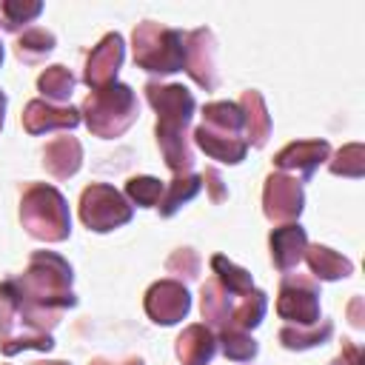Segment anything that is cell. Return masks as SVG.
<instances>
[{
  "label": "cell",
  "instance_id": "cell-2",
  "mask_svg": "<svg viewBox=\"0 0 365 365\" xmlns=\"http://www.w3.org/2000/svg\"><path fill=\"white\" fill-rule=\"evenodd\" d=\"M145 94L157 111V145L165 157V165L174 174H191L194 151L188 143V125L197 108L194 94L180 83H171V86L148 83Z\"/></svg>",
  "mask_w": 365,
  "mask_h": 365
},
{
  "label": "cell",
  "instance_id": "cell-35",
  "mask_svg": "<svg viewBox=\"0 0 365 365\" xmlns=\"http://www.w3.org/2000/svg\"><path fill=\"white\" fill-rule=\"evenodd\" d=\"M348 314H351V322H354L356 328H362V299H359V297H354V299H351Z\"/></svg>",
  "mask_w": 365,
  "mask_h": 365
},
{
  "label": "cell",
  "instance_id": "cell-16",
  "mask_svg": "<svg viewBox=\"0 0 365 365\" xmlns=\"http://www.w3.org/2000/svg\"><path fill=\"white\" fill-rule=\"evenodd\" d=\"M80 163H83V145L77 137H68V134L51 140L43 151V165L54 180L74 177L80 171Z\"/></svg>",
  "mask_w": 365,
  "mask_h": 365
},
{
  "label": "cell",
  "instance_id": "cell-28",
  "mask_svg": "<svg viewBox=\"0 0 365 365\" xmlns=\"http://www.w3.org/2000/svg\"><path fill=\"white\" fill-rule=\"evenodd\" d=\"M220 342H222V354L228 359H237V362H248L257 356V342L248 336V331H240V328H222L220 331Z\"/></svg>",
  "mask_w": 365,
  "mask_h": 365
},
{
  "label": "cell",
  "instance_id": "cell-3",
  "mask_svg": "<svg viewBox=\"0 0 365 365\" xmlns=\"http://www.w3.org/2000/svg\"><path fill=\"white\" fill-rule=\"evenodd\" d=\"M80 114L86 117V125L91 134L111 140V137H120L137 120L140 103H137V94L131 91V86L114 80L103 88H94L83 100Z\"/></svg>",
  "mask_w": 365,
  "mask_h": 365
},
{
  "label": "cell",
  "instance_id": "cell-12",
  "mask_svg": "<svg viewBox=\"0 0 365 365\" xmlns=\"http://www.w3.org/2000/svg\"><path fill=\"white\" fill-rule=\"evenodd\" d=\"M331 154V145L325 140H299V143H291L285 145L277 157H274V165L279 171H291L297 174V180H308Z\"/></svg>",
  "mask_w": 365,
  "mask_h": 365
},
{
  "label": "cell",
  "instance_id": "cell-38",
  "mask_svg": "<svg viewBox=\"0 0 365 365\" xmlns=\"http://www.w3.org/2000/svg\"><path fill=\"white\" fill-rule=\"evenodd\" d=\"M34 365H68V362H34Z\"/></svg>",
  "mask_w": 365,
  "mask_h": 365
},
{
  "label": "cell",
  "instance_id": "cell-10",
  "mask_svg": "<svg viewBox=\"0 0 365 365\" xmlns=\"http://www.w3.org/2000/svg\"><path fill=\"white\" fill-rule=\"evenodd\" d=\"M182 68L202 88H217V43L208 29H194L185 34V63Z\"/></svg>",
  "mask_w": 365,
  "mask_h": 365
},
{
  "label": "cell",
  "instance_id": "cell-26",
  "mask_svg": "<svg viewBox=\"0 0 365 365\" xmlns=\"http://www.w3.org/2000/svg\"><path fill=\"white\" fill-rule=\"evenodd\" d=\"M51 48H54V34L46 31V29H40V26H34V29H29V31H23V34L17 37V54H20L26 63H37V60L46 57Z\"/></svg>",
  "mask_w": 365,
  "mask_h": 365
},
{
  "label": "cell",
  "instance_id": "cell-9",
  "mask_svg": "<svg viewBox=\"0 0 365 365\" xmlns=\"http://www.w3.org/2000/svg\"><path fill=\"white\" fill-rule=\"evenodd\" d=\"M191 311V297L182 282L177 279H160L145 291V314L157 325H174L185 319Z\"/></svg>",
  "mask_w": 365,
  "mask_h": 365
},
{
  "label": "cell",
  "instance_id": "cell-29",
  "mask_svg": "<svg viewBox=\"0 0 365 365\" xmlns=\"http://www.w3.org/2000/svg\"><path fill=\"white\" fill-rule=\"evenodd\" d=\"M331 171L336 177H362L365 174V148H362V143L342 145L336 151V157L331 160Z\"/></svg>",
  "mask_w": 365,
  "mask_h": 365
},
{
  "label": "cell",
  "instance_id": "cell-19",
  "mask_svg": "<svg viewBox=\"0 0 365 365\" xmlns=\"http://www.w3.org/2000/svg\"><path fill=\"white\" fill-rule=\"evenodd\" d=\"M202 319L211 325V328H228L231 325V314H234V305L240 299V294H231L217 277L208 279L202 285Z\"/></svg>",
  "mask_w": 365,
  "mask_h": 365
},
{
  "label": "cell",
  "instance_id": "cell-18",
  "mask_svg": "<svg viewBox=\"0 0 365 365\" xmlns=\"http://www.w3.org/2000/svg\"><path fill=\"white\" fill-rule=\"evenodd\" d=\"M240 111H242V131H245V143L259 148L265 145L268 134H271V117L265 108V100L259 91H245L240 97Z\"/></svg>",
  "mask_w": 365,
  "mask_h": 365
},
{
  "label": "cell",
  "instance_id": "cell-25",
  "mask_svg": "<svg viewBox=\"0 0 365 365\" xmlns=\"http://www.w3.org/2000/svg\"><path fill=\"white\" fill-rule=\"evenodd\" d=\"M43 11V3L37 0H3L0 3V26L6 31H17L20 26L31 23Z\"/></svg>",
  "mask_w": 365,
  "mask_h": 365
},
{
  "label": "cell",
  "instance_id": "cell-8",
  "mask_svg": "<svg viewBox=\"0 0 365 365\" xmlns=\"http://www.w3.org/2000/svg\"><path fill=\"white\" fill-rule=\"evenodd\" d=\"M262 205H265V217L271 222H294L302 214L305 205V194L297 177L291 174H271L265 180V191H262Z\"/></svg>",
  "mask_w": 365,
  "mask_h": 365
},
{
  "label": "cell",
  "instance_id": "cell-33",
  "mask_svg": "<svg viewBox=\"0 0 365 365\" xmlns=\"http://www.w3.org/2000/svg\"><path fill=\"white\" fill-rule=\"evenodd\" d=\"M165 268H168V274H180V277L185 274L188 279H194L200 274V257L191 248H180V251L171 254V259L165 262Z\"/></svg>",
  "mask_w": 365,
  "mask_h": 365
},
{
  "label": "cell",
  "instance_id": "cell-14",
  "mask_svg": "<svg viewBox=\"0 0 365 365\" xmlns=\"http://www.w3.org/2000/svg\"><path fill=\"white\" fill-rule=\"evenodd\" d=\"M80 123V111L71 106H54L46 100H31L23 111V125L29 134H46L54 128H74Z\"/></svg>",
  "mask_w": 365,
  "mask_h": 365
},
{
  "label": "cell",
  "instance_id": "cell-4",
  "mask_svg": "<svg viewBox=\"0 0 365 365\" xmlns=\"http://www.w3.org/2000/svg\"><path fill=\"white\" fill-rule=\"evenodd\" d=\"M20 220L23 228L43 242H63L71 231V214L66 197L46 182L26 188L20 200Z\"/></svg>",
  "mask_w": 365,
  "mask_h": 365
},
{
  "label": "cell",
  "instance_id": "cell-37",
  "mask_svg": "<svg viewBox=\"0 0 365 365\" xmlns=\"http://www.w3.org/2000/svg\"><path fill=\"white\" fill-rule=\"evenodd\" d=\"M3 114H6V94L0 91V128H3Z\"/></svg>",
  "mask_w": 365,
  "mask_h": 365
},
{
  "label": "cell",
  "instance_id": "cell-1",
  "mask_svg": "<svg viewBox=\"0 0 365 365\" xmlns=\"http://www.w3.org/2000/svg\"><path fill=\"white\" fill-rule=\"evenodd\" d=\"M71 279V265L60 254L34 251L29 259V271L11 279L17 291V322H23L26 331L48 334L60 322V314L77 305Z\"/></svg>",
  "mask_w": 365,
  "mask_h": 365
},
{
  "label": "cell",
  "instance_id": "cell-36",
  "mask_svg": "<svg viewBox=\"0 0 365 365\" xmlns=\"http://www.w3.org/2000/svg\"><path fill=\"white\" fill-rule=\"evenodd\" d=\"M91 365H143V359H137V356H131V359H125V362H108V359H94Z\"/></svg>",
  "mask_w": 365,
  "mask_h": 365
},
{
  "label": "cell",
  "instance_id": "cell-34",
  "mask_svg": "<svg viewBox=\"0 0 365 365\" xmlns=\"http://www.w3.org/2000/svg\"><path fill=\"white\" fill-rule=\"evenodd\" d=\"M202 180H208V185H211V191H214V200H222V197H225V191H222V180H220V174H217L214 168L205 171Z\"/></svg>",
  "mask_w": 365,
  "mask_h": 365
},
{
  "label": "cell",
  "instance_id": "cell-15",
  "mask_svg": "<svg viewBox=\"0 0 365 365\" xmlns=\"http://www.w3.org/2000/svg\"><path fill=\"white\" fill-rule=\"evenodd\" d=\"M268 242H271V259L279 271L297 268L305 257V248H308V237H305V228L299 222H288V225L274 228Z\"/></svg>",
  "mask_w": 365,
  "mask_h": 365
},
{
  "label": "cell",
  "instance_id": "cell-23",
  "mask_svg": "<svg viewBox=\"0 0 365 365\" xmlns=\"http://www.w3.org/2000/svg\"><path fill=\"white\" fill-rule=\"evenodd\" d=\"M74 86H77V77H74L66 66H48V68L37 77L40 94L46 97V103H54V106L66 103V100L71 97Z\"/></svg>",
  "mask_w": 365,
  "mask_h": 365
},
{
  "label": "cell",
  "instance_id": "cell-13",
  "mask_svg": "<svg viewBox=\"0 0 365 365\" xmlns=\"http://www.w3.org/2000/svg\"><path fill=\"white\" fill-rule=\"evenodd\" d=\"M194 143L211 160H220V163H228V165L245 160V151H248V143H245L242 131H228V128H217V125H205V123L194 131Z\"/></svg>",
  "mask_w": 365,
  "mask_h": 365
},
{
  "label": "cell",
  "instance_id": "cell-39",
  "mask_svg": "<svg viewBox=\"0 0 365 365\" xmlns=\"http://www.w3.org/2000/svg\"><path fill=\"white\" fill-rule=\"evenodd\" d=\"M0 63H3V46H0Z\"/></svg>",
  "mask_w": 365,
  "mask_h": 365
},
{
  "label": "cell",
  "instance_id": "cell-7",
  "mask_svg": "<svg viewBox=\"0 0 365 365\" xmlns=\"http://www.w3.org/2000/svg\"><path fill=\"white\" fill-rule=\"evenodd\" d=\"M277 314L291 325L319 322V285L308 277H285L277 297Z\"/></svg>",
  "mask_w": 365,
  "mask_h": 365
},
{
  "label": "cell",
  "instance_id": "cell-5",
  "mask_svg": "<svg viewBox=\"0 0 365 365\" xmlns=\"http://www.w3.org/2000/svg\"><path fill=\"white\" fill-rule=\"evenodd\" d=\"M134 63L154 74L180 71L185 63V34L160 23H140L134 29Z\"/></svg>",
  "mask_w": 365,
  "mask_h": 365
},
{
  "label": "cell",
  "instance_id": "cell-20",
  "mask_svg": "<svg viewBox=\"0 0 365 365\" xmlns=\"http://www.w3.org/2000/svg\"><path fill=\"white\" fill-rule=\"evenodd\" d=\"M311 268V274L317 279H339V277H348L354 271V262L325 245H308L305 248V257H302Z\"/></svg>",
  "mask_w": 365,
  "mask_h": 365
},
{
  "label": "cell",
  "instance_id": "cell-17",
  "mask_svg": "<svg viewBox=\"0 0 365 365\" xmlns=\"http://www.w3.org/2000/svg\"><path fill=\"white\" fill-rule=\"evenodd\" d=\"M217 354V336L208 325H188L177 336V356L182 365H208Z\"/></svg>",
  "mask_w": 365,
  "mask_h": 365
},
{
  "label": "cell",
  "instance_id": "cell-31",
  "mask_svg": "<svg viewBox=\"0 0 365 365\" xmlns=\"http://www.w3.org/2000/svg\"><path fill=\"white\" fill-rule=\"evenodd\" d=\"M14 325H17V291L11 279H6L0 282V342L11 336Z\"/></svg>",
  "mask_w": 365,
  "mask_h": 365
},
{
  "label": "cell",
  "instance_id": "cell-22",
  "mask_svg": "<svg viewBox=\"0 0 365 365\" xmlns=\"http://www.w3.org/2000/svg\"><path fill=\"white\" fill-rule=\"evenodd\" d=\"M334 334V325L328 319L322 322H314V325H285L279 331V342L291 351H305V348H314V345H322L328 342Z\"/></svg>",
  "mask_w": 365,
  "mask_h": 365
},
{
  "label": "cell",
  "instance_id": "cell-32",
  "mask_svg": "<svg viewBox=\"0 0 365 365\" xmlns=\"http://www.w3.org/2000/svg\"><path fill=\"white\" fill-rule=\"evenodd\" d=\"M51 345H54L51 334H40V331L14 334V336H9L6 342H0V348H3L6 356L17 354V351H29V348H34V351H51Z\"/></svg>",
  "mask_w": 365,
  "mask_h": 365
},
{
  "label": "cell",
  "instance_id": "cell-24",
  "mask_svg": "<svg viewBox=\"0 0 365 365\" xmlns=\"http://www.w3.org/2000/svg\"><path fill=\"white\" fill-rule=\"evenodd\" d=\"M265 308H268V299L262 291L251 288L245 294H240L237 305H234V314H231V325L228 328H240V331H248V328H257L265 317Z\"/></svg>",
  "mask_w": 365,
  "mask_h": 365
},
{
  "label": "cell",
  "instance_id": "cell-27",
  "mask_svg": "<svg viewBox=\"0 0 365 365\" xmlns=\"http://www.w3.org/2000/svg\"><path fill=\"white\" fill-rule=\"evenodd\" d=\"M211 268H214L217 279H220L231 294H245V291H251V274H248L245 268L234 265L231 259H225L222 254L211 257Z\"/></svg>",
  "mask_w": 365,
  "mask_h": 365
},
{
  "label": "cell",
  "instance_id": "cell-11",
  "mask_svg": "<svg viewBox=\"0 0 365 365\" xmlns=\"http://www.w3.org/2000/svg\"><path fill=\"white\" fill-rule=\"evenodd\" d=\"M123 57H125V43H123V37H120L117 31L106 34V37L94 46V51L88 54V60H86V74H83V80L88 83V88L94 91V88H103V86L114 83V77H117V71H120V66H123Z\"/></svg>",
  "mask_w": 365,
  "mask_h": 365
},
{
  "label": "cell",
  "instance_id": "cell-21",
  "mask_svg": "<svg viewBox=\"0 0 365 365\" xmlns=\"http://www.w3.org/2000/svg\"><path fill=\"white\" fill-rule=\"evenodd\" d=\"M200 188H202V177L200 174H174V180L168 182V188L160 197V205H157L160 214L163 217L177 214L185 202H191L200 194Z\"/></svg>",
  "mask_w": 365,
  "mask_h": 365
},
{
  "label": "cell",
  "instance_id": "cell-30",
  "mask_svg": "<svg viewBox=\"0 0 365 365\" xmlns=\"http://www.w3.org/2000/svg\"><path fill=\"white\" fill-rule=\"evenodd\" d=\"M165 185L157 180V177H131L125 182V194L131 202L143 205V208H151V205H160V197H163Z\"/></svg>",
  "mask_w": 365,
  "mask_h": 365
},
{
  "label": "cell",
  "instance_id": "cell-6",
  "mask_svg": "<svg viewBox=\"0 0 365 365\" xmlns=\"http://www.w3.org/2000/svg\"><path fill=\"white\" fill-rule=\"evenodd\" d=\"M131 214L134 211H131L128 200L106 182H91L80 194V220L91 231H100V234L114 231V228L125 225L131 220Z\"/></svg>",
  "mask_w": 365,
  "mask_h": 365
}]
</instances>
